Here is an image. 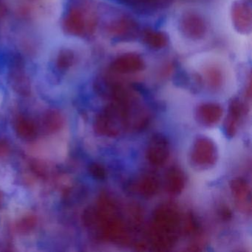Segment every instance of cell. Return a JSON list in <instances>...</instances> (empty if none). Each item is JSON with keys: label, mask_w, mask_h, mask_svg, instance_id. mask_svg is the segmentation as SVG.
<instances>
[{"label": "cell", "mask_w": 252, "mask_h": 252, "mask_svg": "<svg viewBox=\"0 0 252 252\" xmlns=\"http://www.w3.org/2000/svg\"><path fill=\"white\" fill-rule=\"evenodd\" d=\"M97 24L96 12L89 0H76L63 20L66 33L75 36H91Z\"/></svg>", "instance_id": "cell-1"}, {"label": "cell", "mask_w": 252, "mask_h": 252, "mask_svg": "<svg viewBox=\"0 0 252 252\" xmlns=\"http://www.w3.org/2000/svg\"><path fill=\"white\" fill-rule=\"evenodd\" d=\"M179 27L184 37L195 42L204 39L208 32L205 19L194 11H187L181 15Z\"/></svg>", "instance_id": "cell-2"}, {"label": "cell", "mask_w": 252, "mask_h": 252, "mask_svg": "<svg viewBox=\"0 0 252 252\" xmlns=\"http://www.w3.org/2000/svg\"><path fill=\"white\" fill-rule=\"evenodd\" d=\"M231 18L234 29L242 34L252 32V8L246 1L237 0L231 8Z\"/></svg>", "instance_id": "cell-3"}, {"label": "cell", "mask_w": 252, "mask_h": 252, "mask_svg": "<svg viewBox=\"0 0 252 252\" xmlns=\"http://www.w3.org/2000/svg\"><path fill=\"white\" fill-rule=\"evenodd\" d=\"M145 68V63L141 56L133 53L122 54L110 64L113 71L122 74L138 73Z\"/></svg>", "instance_id": "cell-4"}, {"label": "cell", "mask_w": 252, "mask_h": 252, "mask_svg": "<svg viewBox=\"0 0 252 252\" xmlns=\"http://www.w3.org/2000/svg\"><path fill=\"white\" fill-rule=\"evenodd\" d=\"M14 127L17 135L24 141H33L37 136V126L29 116H17L14 119Z\"/></svg>", "instance_id": "cell-5"}, {"label": "cell", "mask_w": 252, "mask_h": 252, "mask_svg": "<svg viewBox=\"0 0 252 252\" xmlns=\"http://www.w3.org/2000/svg\"><path fill=\"white\" fill-rule=\"evenodd\" d=\"M42 125L47 133H57L64 126V116L59 110L54 109L47 110L42 115Z\"/></svg>", "instance_id": "cell-6"}, {"label": "cell", "mask_w": 252, "mask_h": 252, "mask_svg": "<svg viewBox=\"0 0 252 252\" xmlns=\"http://www.w3.org/2000/svg\"><path fill=\"white\" fill-rule=\"evenodd\" d=\"M11 85L17 94L29 95L31 93V84L23 69H14L11 77Z\"/></svg>", "instance_id": "cell-7"}, {"label": "cell", "mask_w": 252, "mask_h": 252, "mask_svg": "<svg viewBox=\"0 0 252 252\" xmlns=\"http://www.w3.org/2000/svg\"><path fill=\"white\" fill-rule=\"evenodd\" d=\"M136 26L132 20L127 18H122L113 22L110 26V33L115 37H126L135 32Z\"/></svg>", "instance_id": "cell-8"}, {"label": "cell", "mask_w": 252, "mask_h": 252, "mask_svg": "<svg viewBox=\"0 0 252 252\" xmlns=\"http://www.w3.org/2000/svg\"><path fill=\"white\" fill-rule=\"evenodd\" d=\"M203 76L206 82L212 88H217L220 86L223 82L224 73L222 68L216 64L206 66L203 70Z\"/></svg>", "instance_id": "cell-9"}, {"label": "cell", "mask_w": 252, "mask_h": 252, "mask_svg": "<svg viewBox=\"0 0 252 252\" xmlns=\"http://www.w3.org/2000/svg\"><path fill=\"white\" fill-rule=\"evenodd\" d=\"M144 42L153 49H161L166 46L167 39L161 32L157 31L147 30L144 33Z\"/></svg>", "instance_id": "cell-10"}, {"label": "cell", "mask_w": 252, "mask_h": 252, "mask_svg": "<svg viewBox=\"0 0 252 252\" xmlns=\"http://www.w3.org/2000/svg\"><path fill=\"white\" fill-rule=\"evenodd\" d=\"M76 56L74 52L69 48H64L59 52L56 64L59 70L65 71L74 64Z\"/></svg>", "instance_id": "cell-11"}, {"label": "cell", "mask_w": 252, "mask_h": 252, "mask_svg": "<svg viewBox=\"0 0 252 252\" xmlns=\"http://www.w3.org/2000/svg\"><path fill=\"white\" fill-rule=\"evenodd\" d=\"M37 225V218L35 215H26L17 222V231L22 234L30 233Z\"/></svg>", "instance_id": "cell-12"}, {"label": "cell", "mask_w": 252, "mask_h": 252, "mask_svg": "<svg viewBox=\"0 0 252 252\" xmlns=\"http://www.w3.org/2000/svg\"><path fill=\"white\" fill-rule=\"evenodd\" d=\"M11 153V147L6 138H0V158L8 157Z\"/></svg>", "instance_id": "cell-13"}, {"label": "cell", "mask_w": 252, "mask_h": 252, "mask_svg": "<svg viewBox=\"0 0 252 252\" xmlns=\"http://www.w3.org/2000/svg\"><path fill=\"white\" fill-rule=\"evenodd\" d=\"M91 174L97 178H101L104 176V170L98 164L91 165L90 168Z\"/></svg>", "instance_id": "cell-14"}, {"label": "cell", "mask_w": 252, "mask_h": 252, "mask_svg": "<svg viewBox=\"0 0 252 252\" xmlns=\"http://www.w3.org/2000/svg\"><path fill=\"white\" fill-rule=\"evenodd\" d=\"M3 193H2V191L0 189V206H2V202H3Z\"/></svg>", "instance_id": "cell-15"}]
</instances>
